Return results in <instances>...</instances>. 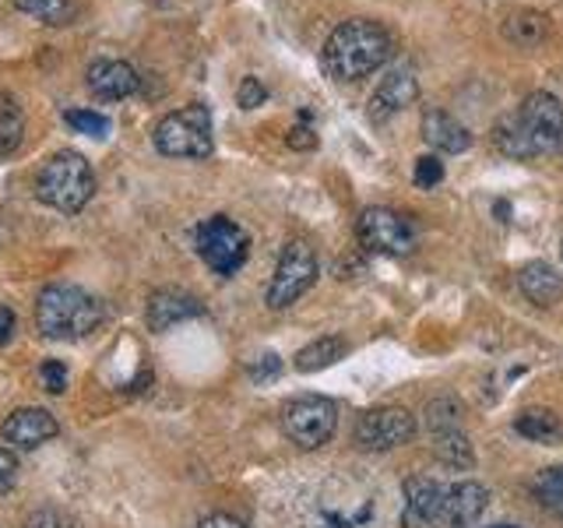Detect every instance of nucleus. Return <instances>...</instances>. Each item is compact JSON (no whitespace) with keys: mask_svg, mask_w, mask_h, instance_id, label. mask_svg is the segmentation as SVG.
Returning <instances> with one entry per match:
<instances>
[{"mask_svg":"<svg viewBox=\"0 0 563 528\" xmlns=\"http://www.w3.org/2000/svg\"><path fill=\"white\" fill-rule=\"evenodd\" d=\"M493 145L510 158H536L563 152V106L550 92L525 96L518 113L493 128Z\"/></svg>","mask_w":563,"mask_h":528,"instance_id":"nucleus-1","label":"nucleus"},{"mask_svg":"<svg viewBox=\"0 0 563 528\" xmlns=\"http://www.w3.org/2000/svg\"><path fill=\"white\" fill-rule=\"evenodd\" d=\"M395 53V40L380 22L369 18H349L328 35L324 43V67L334 81H360L374 75Z\"/></svg>","mask_w":563,"mask_h":528,"instance_id":"nucleus-2","label":"nucleus"},{"mask_svg":"<svg viewBox=\"0 0 563 528\" xmlns=\"http://www.w3.org/2000/svg\"><path fill=\"white\" fill-rule=\"evenodd\" d=\"M102 321V304L78 286H46L35 304V324L46 339L75 342L92 334Z\"/></svg>","mask_w":563,"mask_h":528,"instance_id":"nucleus-3","label":"nucleus"},{"mask_svg":"<svg viewBox=\"0 0 563 528\" xmlns=\"http://www.w3.org/2000/svg\"><path fill=\"white\" fill-rule=\"evenodd\" d=\"M35 194L40 201L57 211H78L92 201L96 194V173L88 158L78 152H57L49 155L40 176H35Z\"/></svg>","mask_w":563,"mask_h":528,"instance_id":"nucleus-4","label":"nucleus"},{"mask_svg":"<svg viewBox=\"0 0 563 528\" xmlns=\"http://www.w3.org/2000/svg\"><path fill=\"white\" fill-rule=\"evenodd\" d=\"M377 521V493L352 483L334 480L313 497L310 528H369Z\"/></svg>","mask_w":563,"mask_h":528,"instance_id":"nucleus-5","label":"nucleus"},{"mask_svg":"<svg viewBox=\"0 0 563 528\" xmlns=\"http://www.w3.org/2000/svg\"><path fill=\"white\" fill-rule=\"evenodd\" d=\"M155 148L169 158H208L216 152V128H211V110L201 102L176 110L158 120L152 134Z\"/></svg>","mask_w":563,"mask_h":528,"instance_id":"nucleus-6","label":"nucleus"},{"mask_svg":"<svg viewBox=\"0 0 563 528\" xmlns=\"http://www.w3.org/2000/svg\"><path fill=\"white\" fill-rule=\"evenodd\" d=\"M278 419H282V433H286L296 448L317 451L334 437V427H339V405L324 395H296L282 405Z\"/></svg>","mask_w":563,"mask_h":528,"instance_id":"nucleus-7","label":"nucleus"},{"mask_svg":"<svg viewBox=\"0 0 563 528\" xmlns=\"http://www.w3.org/2000/svg\"><path fill=\"white\" fill-rule=\"evenodd\" d=\"M317 282V254L307 240H289L282 246V257H278V268L268 282V299L272 310H286L292 307L299 296H303L310 286Z\"/></svg>","mask_w":563,"mask_h":528,"instance_id":"nucleus-8","label":"nucleus"},{"mask_svg":"<svg viewBox=\"0 0 563 528\" xmlns=\"http://www.w3.org/2000/svg\"><path fill=\"white\" fill-rule=\"evenodd\" d=\"M194 240H198V254L205 257V264L216 275L240 272L243 261H246V251H251V237H246L243 229L225 216L205 219L198 226V233H194Z\"/></svg>","mask_w":563,"mask_h":528,"instance_id":"nucleus-9","label":"nucleus"},{"mask_svg":"<svg viewBox=\"0 0 563 528\" xmlns=\"http://www.w3.org/2000/svg\"><path fill=\"white\" fill-rule=\"evenodd\" d=\"M356 237L369 254H384V257H401L412 254L416 246V226L395 208H366L360 222H356Z\"/></svg>","mask_w":563,"mask_h":528,"instance_id":"nucleus-10","label":"nucleus"},{"mask_svg":"<svg viewBox=\"0 0 563 528\" xmlns=\"http://www.w3.org/2000/svg\"><path fill=\"white\" fill-rule=\"evenodd\" d=\"M416 437V416L401 405H377L360 416L356 422V444L363 451H395Z\"/></svg>","mask_w":563,"mask_h":528,"instance_id":"nucleus-11","label":"nucleus"},{"mask_svg":"<svg viewBox=\"0 0 563 528\" xmlns=\"http://www.w3.org/2000/svg\"><path fill=\"white\" fill-rule=\"evenodd\" d=\"M405 528H451L448 521V486L437 480H409L405 483Z\"/></svg>","mask_w":563,"mask_h":528,"instance_id":"nucleus-12","label":"nucleus"},{"mask_svg":"<svg viewBox=\"0 0 563 528\" xmlns=\"http://www.w3.org/2000/svg\"><path fill=\"white\" fill-rule=\"evenodd\" d=\"M85 85H88V92H92V99L117 102V99L134 96L141 78L128 61H96L92 67H88Z\"/></svg>","mask_w":563,"mask_h":528,"instance_id":"nucleus-13","label":"nucleus"},{"mask_svg":"<svg viewBox=\"0 0 563 528\" xmlns=\"http://www.w3.org/2000/svg\"><path fill=\"white\" fill-rule=\"evenodd\" d=\"M419 96V81L409 67H398L391 70L380 85H377V92L369 96V120L374 123H384V120H391L398 117L405 106H412Z\"/></svg>","mask_w":563,"mask_h":528,"instance_id":"nucleus-14","label":"nucleus"},{"mask_svg":"<svg viewBox=\"0 0 563 528\" xmlns=\"http://www.w3.org/2000/svg\"><path fill=\"white\" fill-rule=\"evenodd\" d=\"M0 433H4L8 444L32 451V448H43L46 440L57 437L60 427H57V419H53V413H46V409H14L4 419Z\"/></svg>","mask_w":563,"mask_h":528,"instance_id":"nucleus-15","label":"nucleus"},{"mask_svg":"<svg viewBox=\"0 0 563 528\" xmlns=\"http://www.w3.org/2000/svg\"><path fill=\"white\" fill-rule=\"evenodd\" d=\"M205 304L198 296L180 293V289H158L148 299V328L152 331H169L173 324L187 321V317H201Z\"/></svg>","mask_w":563,"mask_h":528,"instance_id":"nucleus-16","label":"nucleus"},{"mask_svg":"<svg viewBox=\"0 0 563 528\" xmlns=\"http://www.w3.org/2000/svg\"><path fill=\"white\" fill-rule=\"evenodd\" d=\"M518 286H521V296L536 307H553L563 299V278L553 264H545V261L525 264L518 272Z\"/></svg>","mask_w":563,"mask_h":528,"instance_id":"nucleus-17","label":"nucleus"},{"mask_svg":"<svg viewBox=\"0 0 563 528\" xmlns=\"http://www.w3.org/2000/svg\"><path fill=\"white\" fill-rule=\"evenodd\" d=\"M422 138H427L437 152H448V155H457L472 145V134L465 123H457L444 110H427V117H422Z\"/></svg>","mask_w":563,"mask_h":528,"instance_id":"nucleus-18","label":"nucleus"},{"mask_svg":"<svg viewBox=\"0 0 563 528\" xmlns=\"http://www.w3.org/2000/svg\"><path fill=\"white\" fill-rule=\"evenodd\" d=\"M545 35H550V18L542 11H515L510 18H504V40L515 43L518 50L542 46Z\"/></svg>","mask_w":563,"mask_h":528,"instance_id":"nucleus-19","label":"nucleus"},{"mask_svg":"<svg viewBox=\"0 0 563 528\" xmlns=\"http://www.w3.org/2000/svg\"><path fill=\"white\" fill-rule=\"evenodd\" d=\"M345 352H349V342L339 339V334H331V339H317L307 349L296 352V370H299V374H317V370L339 363Z\"/></svg>","mask_w":563,"mask_h":528,"instance_id":"nucleus-20","label":"nucleus"},{"mask_svg":"<svg viewBox=\"0 0 563 528\" xmlns=\"http://www.w3.org/2000/svg\"><path fill=\"white\" fill-rule=\"evenodd\" d=\"M515 427L521 437L536 440V444H556V440H563V422L550 409H528L518 416Z\"/></svg>","mask_w":563,"mask_h":528,"instance_id":"nucleus-21","label":"nucleus"},{"mask_svg":"<svg viewBox=\"0 0 563 528\" xmlns=\"http://www.w3.org/2000/svg\"><path fill=\"white\" fill-rule=\"evenodd\" d=\"M22 134H25L22 106L0 92V155H11L18 145H22Z\"/></svg>","mask_w":563,"mask_h":528,"instance_id":"nucleus-22","label":"nucleus"},{"mask_svg":"<svg viewBox=\"0 0 563 528\" xmlns=\"http://www.w3.org/2000/svg\"><path fill=\"white\" fill-rule=\"evenodd\" d=\"M437 437V458L451 469H472L475 451L468 444V437L462 430H448V433H433Z\"/></svg>","mask_w":563,"mask_h":528,"instance_id":"nucleus-23","label":"nucleus"},{"mask_svg":"<svg viewBox=\"0 0 563 528\" xmlns=\"http://www.w3.org/2000/svg\"><path fill=\"white\" fill-rule=\"evenodd\" d=\"M14 8L46 25H67L75 18V0H14Z\"/></svg>","mask_w":563,"mask_h":528,"instance_id":"nucleus-24","label":"nucleus"},{"mask_svg":"<svg viewBox=\"0 0 563 528\" xmlns=\"http://www.w3.org/2000/svg\"><path fill=\"white\" fill-rule=\"evenodd\" d=\"M532 490H536L539 504L550 510V515L563 518V465H553V469L539 472V480H536Z\"/></svg>","mask_w":563,"mask_h":528,"instance_id":"nucleus-25","label":"nucleus"},{"mask_svg":"<svg viewBox=\"0 0 563 528\" xmlns=\"http://www.w3.org/2000/svg\"><path fill=\"white\" fill-rule=\"evenodd\" d=\"M427 427L433 433H448V430H462V405L451 398H437L427 405Z\"/></svg>","mask_w":563,"mask_h":528,"instance_id":"nucleus-26","label":"nucleus"},{"mask_svg":"<svg viewBox=\"0 0 563 528\" xmlns=\"http://www.w3.org/2000/svg\"><path fill=\"white\" fill-rule=\"evenodd\" d=\"M64 120L78 134H88V138H102L106 131H110V120H106L102 113H92V110H67Z\"/></svg>","mask_w":563,"mask_h":528,"instance_id":"nucleus-27","label":"nucleus"},{"mask_svg":"<svg viewBox=\"0 0 563 528\" xmlns=\"http://www.w3.org/2000/svg\"><path fill=\"white\" fill-rule=\"evenodd\" d=\"M412 180H416V187H422V190L437 187L440 180H444V163H440L437 155H419V158H416V173H412Z\"/></svg>","mask_w":563,"mask_h":528,"instance_id":"nucleus-28","label":"nucleus"},{"mask_svg":"<svg viewBox=\"0 0 563 528\" xmlns=\"http://www.w3.org/2000/svg\"><path fill=\"white\" fill-rule=\"evenodd\" d=\"M22 528H75V518L64 515L60 507H40L25 518Z\"/></svg>","mask_w":563,"mask_h":528,"instance_id":"nucleus-29","label":"nucleus"},{"mask_svg":"<svg viewBox=\"0 0 563 528\" xmlns=\"http://www.w3.org/2000/svg\"><path fill=\"white\" fill-rule=\"evenodd\" d=\"M264 99H268V88H264L257 78H243L240 92H236V102L243 106V110H257Z\"/></svg>","mask_w":563,"mask_h":528,"instance_id":"nucleus-30","label":"nucleus"},{"mask_svg":"<svg viewBox=\"0 0 563 528\" xmlns=\"http://www.w3.org/2000/svg\"><path fill=\"white\" fill-rule=\"evenodd\" d=\"M43 384H46V392L49 395H64V387H67V370L60 360H46L43 363Z\"/></svg>","mask_w":563,"mask_h":528,"instance_id":"nucleus-31","label":"nucleus"},{"mask_svg":"<svg viewBox=\"0 0 563 528\" xmlns=\"http://www.w3.org/2000/svg\"><path fill=\"white\" fill-rule=\"evenodd\" d=\"M282 374V363H278V356L275 352H264V356H257L254 363H251V377L261 384V381H272V377H278Z\"/></svg>","mask_w":563,"mask_h":528,"instance_id":"nucleus-32","label":"nucleus"},{"mask_svg":"<svg viewBox=\"0 0 563 528\" xmlns=\"http://www.w3.org/2000/svg\"><path fill=\"white\" fill-rule=\"evenodd\" d=\"M18 483V458L14 451L0 448V493H8Z\"/></svg>","mask_w":563,"mask_h":528,"instance_id":"nucleus-33","label":"nucleus"},{"mask_svg":"<svg viewBox=\"0 0 563 528\" xmlns=\"http://www.w3.org/2000/svg\"><path fill=\"white\" fill-rule=\"evenodd\" d=\"M289 148H296V152H310V148H317V134H313L310 128H292V131H289Z\"/></svg>","mask_w":563,"mask_h":528,"instance_id":"nucleus-34","label":"nucleus"},{"mask_svg":"<svg viewBox=\"0 0 563 528\" xmlns=\"http://www.w3.org/2000/svg\"><path fill=\"white\" fill-rule=\"evenodd\" d=\"M198 528H246V525L233 515H208L198 521Z\"/></svg>","mask_w":563,"mask_h":528,"instance_id":"nucleus-35","label":"nucleus"},{"mask_svg":"<svg viewBox=\"0 0 563 528\" xmlns=\"http://www.w3.org/2000/svg\"><path fill=\"white\" fill-rule=\"evenodd\" d=\"M14 328H18L14 310H11V307H0V345H8V342H11Z\"/></svg>","mask_w":563,"mask_h":528,"instance_id":"nucleus-36","label":"nucleus"},{"mask_svg":"<svg viewBox=\"0 0 563 528\" xmlns=\"http://www.w3.org/2000/svg\"><path fill=\"white\" fill-rule=\"evenodd\" d=\"M493 528H515V525H493Z\"/></svg>","mask_w":563,"mask_h":528,"instance_id":"nucleus-37","label":"nucleus"}]
</instances>
